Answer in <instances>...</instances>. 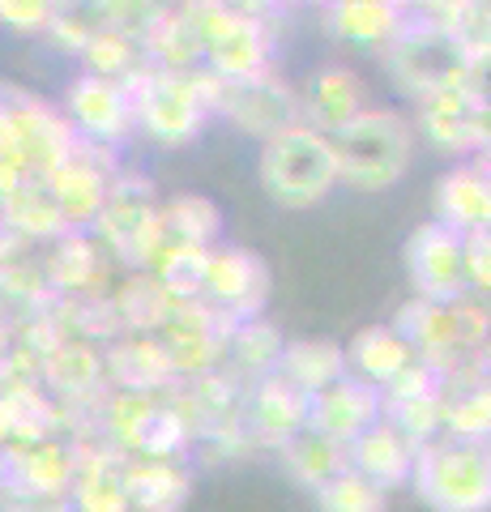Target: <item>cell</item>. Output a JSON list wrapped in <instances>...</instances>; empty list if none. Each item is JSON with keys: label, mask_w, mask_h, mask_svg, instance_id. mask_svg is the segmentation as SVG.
Returning <instances> with one entry per match:
<instances>
[{"label": "cell", "mask_w": 491, "mask_h": 512, "mask_svg": "<svg viewBox=\"0 0 491 512\" xmlns=\"http://www.w3.org/2000/svg\"><path fill=\"white\" fill-rule=\"evenodd\" d=\"M406 22V5H393V0H334L325 5V30L338 43L351 47H368L380 52Z\"/></svg>", "instance_id": "4dcf8cb0"}, {"label": "cell", "mask_w": 491, "mask_h": 512, "mask_svg": "<svg viewBox=\"0 0 491 512\" xmlns=\"http://www.w3.org/2000/svg\"><path fill=\"white\" fill-rule=\"evenodd\" d=\"M77 60H82V73L90 77H107V82H124L129 86L133 77L146 69V52H141V43L129 39V35H116L112 26L99 30L82 52H77Z\"/></svg>", "instance_id": "f35d334b"}, {"label": "cell", "mask_w": 491, "mask_h": 512, "mask_svg": "<svg viewBox=\"0 0 491 512\" xmlns=\"http://www.w3.org/2000/svg\"><path fill=\"white\" fill-rule=\"evenodd\" d=\"M158 188L146 171L124 167L112 188H107V201L99 218H94L90 235L99 239V248L112 256V265L120 274H141V269L154 265L158 248H163V222H158Z\"/></svg>", "instance_id": "52a82bcc"}, {"label": "cell", "mask_w": 491, "mask_h": 512, "mask_svg": "<svg viewBox=\"0 0 491 512\" xmlns=\"http://www.w3.org/2000/svg\"><path fill=\"white\" fill-rule=\"evenodd\" d=\"M5 448H9V444H5V431H0V453H5Z\"/></svg>", "instance_id": "f6af8a7d"}, {"label": "cell", "mask_w": 491, "mask_h": 512, "mask_svg": "<svg viewBox=\"0 0 491 512\" xmlns=\"http://www.w3.org/2000/svg\"><path fill=\"white\" fill-rule=\"evenodd\" d=\"M60 111H65L73 137L86 141V146L124 150L137 137L133 99H129V86L124 82H107V77H90V73L73 77Z\"/></svg>", "instance_id": "9a60e30c"}, {"label": "cell", "mask_w": 491, "mask_h": 512, "mask_svg": "<svg viewBox=\"0 0 491 512\" xmlns=\"http://www.w3.org/2000/svg\"><path fill=\"white\" fill-rule=\"evenodd\" d=\"M52 13V0H0V26L18 30V35H43L52 26Z\"/></svg>", "instance_id": "b9f144b4"}, {"label": "cell", "mask_w": 491, "mask_h": 512, "mask_svg": "<svg viewBox=\"0 0 491 512\" xmlns=\"http://www.w3.org/2000/svg\"><path fill=\"white\" fill-rule=\"evenodd\" d=\"M432 222L453 235L491 227V167L487 158H466L449 167L432 188Z\"/></svg>", "instance_id": "44dd1931"}, {"label": "cell", "mask_w": 491, "mask_h": 512, "mask_svg": "<svg viewBox=\"0 0 491 512\" xmlns=\"http://www.w3.org/2000/svg\"><path fill=\"white\" fill-rule=\"evenodd\" d=\"M402 261H406V282L415 299H432V303L474 299L462 274V235H453L440 222H419L406 235Z\"/></svg>", "instance_id": "e0dca14e"}, {"label": "cell", "mask_w": 491, "mask_h": 512, "mask_svg": "<svg viewBox=\"0 0 491 512\" xmlns=\"http://www.w3.org/2000/svg\"><path fill=\"white\" fill-rule=\"evenodd\" d=\"M205 47V73L218 82H244L274 69L282 9L274 5H223V0H188L184 5Z\"/></svg>", "instance_id": "6da1fadb"}, {"label": "cell", "mask_w": 491, "mask_h": 512, "mask_svg": "<svg viewBox=\"0 0 491 512\" xmlns=\"http://www.w3.org/2000/svg\"><path fill=\"white\" fill-rule=\"evenodd\" d=\"M334 141L338 180L355 192H385L406 180L415 163V124L398 107H368Z\"/></svg>", "instance_id": "3957f363"}, {"label": "cell", "mask_w": 491, "mask_h": 512, "mask_svg": "<svg viewBox=\"0 0 491 512\" xmlns=\"http://www.w3.org/2000/svg\"><path fill=\"white\" fill-rule=\"evenodd\" d=\"M462 274L474 299H483L491 291V227L462 235Z\"/></svg>", "instance_id": "60d3db41"}, {"label": "cell", "mask_w": 491, "mask_h": 512, "mask_svg": "<svg viewBox=\"0 0 491 512\" xmlns=\"http://www.w3.org/2000/svg\"><path fill=\"white\" fill-rule=\"evenodd\" d=\"M0 231L35 239V244H52V239L69 235L65 218H60L52 192L43 188V180H26L18 192H9L0 201Z\"/></svg>", "instance_id": "d590c367"}, {"label": "cell", "mask_w": 491, "mask_h": 512, "mask_svg": "<svg viewBox=\"0 0 491 512\" xmlns=\"http://www.w3.org/2000/svg\"><path fill=\"white\" fill-rule=\"evenodd\" d=\"M0 431L5 444H39L65 436V414L39 380H0Z\"/></svg>", "instance_id": "f1b7e54d"}, {"label": "cell", "mask_w": 491, "mask_h": 512, "mask_svg": "<svg viewBox=\"0 0 491 512\" xmlns=\"http://www.w3.org/2000/svg\"><path fill=\"white\" fill-rule=\"evenodd\" d=\"M257 175H261V188L269 192V201H278L282 210H312V205H321L342 184L334 141L312 133L304 124L265 141Z\"/></svg>", "instance_id": "ba28073f"}, {"label": "cell", "mask_w": 491, "mask_h": 512, "mask_svg": "<svg viewBox=\"0 0 491 512\" xmlns=\"http://www.w3.org/2000/svg\"><path fill=\"white\" fill-rule=\"evenodd\" d=\"M342 350H346V376L372 384V389H385V384L415 359V350H410L389 325L359 329L351 338V346H342Z\"/></svg>", "instance_id": "d6a6232c"}, {"label": "cell", "mask_w": 491, "mask_h": 512, "mask_svg": "<svg viewBox=\"0 0 491 512\" xmlns=\"http://www.w3.org/2000/svg\"><path fill=\"white\" fill-rule=\"evenodd\" d=\"M39 384L43 393L52 397L60 410H77V406H90L107 393V380H103V346H90V342H77L65 338L52 355L39 363Z\"/></svg>", "instance_id": "603a6c76"}, {"label": "cell", "mask_w": 491, "mask_h": 512, "mask_svg": "<svg viewBox=\"0 0 491 512\" xmlns=\"http://www.w3.org/2000/svg\"><path fill=\"white\" fill-rule=\"evenodd\" d=\"M103 380L112 393H167L180 384L158 338H141V333H120L103 346Z\"/></svg>", "instance_id": "cb8c5ba5"}, {"label": "cell", "mask_w": 491, "mask_h": 512, "mask_svg": "<svg viewBox=\"0 0 491 512\" xmlns=\"http://www.w3.org/2000/svg\"><path fill=\"white\" fill-rule=\"evenodd\" d=\"M214 116L231 120L240 133L257 137L261 146L269 137L287 133V128L299 124V99L295 86L274 69H265L257 77H244V82H218L214 77Z\"/></svg>", "instance_id": "7c38bea8"}, {"label": "cell", "mask_w": 491, "mask_h": 512, "mask_svg": "<svg viewBox=\"0 0 491 512\" xmlns=\"http://www.w3.org/2000/svg\"><path fill=\"white\" fill-rule=\"evenodd\" d=\"M269 265L252 248H227L214 244L205 252V278H201V303L214 308L218 316H227L231 325L252 316H265L269 303Z\"/></svg>", "instance_id": "4fadbf2b"}, {"label": "cell", "mask_w": 491, "mask_h": 512, "mask_svg": "<svg viewBox=\"0 0 491 512\" xmlns=\"http://www.w3.org/2000/svg\"><path fill=\"white\" fill-rule=\"evenodd\" d=\"M129 99L137 133H146L158 146H188L214 116V73H167L146 64L129 82Z\"/></svg>", "instance_id": "8992f818"}, {"label": "cell", "mask_w": 491, "mask_h": 512, "mask_svg": "<svg viewBox=\"0 0 491 512\" xmlns=\"http://www.w3.org/2000/svg\"><path fill=\"white\" fill-rule=\"evenodd\" d=\"M116 282L120 269L90 231H69L47 244V286H52V295H103Z\"/></svg>", "instance_id": "7402d4cb"}, {"label": "cell", "mask_w": 491, "mask_h": 512, "mask_svg": "<svg viewBox=\"0 0 491 512\" xmlns=\"http://www.w3.org/2000/svg\"><path fill=\"white\" fill-rule=\"evenodd\" d=\"M385 419V397L372 384H363L355 376H346L338 384H329L325 393L312 397V423L321 436L338 440V444H355L363 431L376 427Z\"/></svg>", "instance_id": "d4e9b609"}, {"label": "cell", "mask_w": 491, "mask_h": 512, "mask_svg": "<svg viewBox=\"0 0 491 512\" xmlns=\"http://www.w3.org/2000/svg\"><path fill=\"white\" fill-rule=\"evenodd\" d=\"M13 94H18V86H13V82H0V116H5V111H9Z\"/></svg>", "instance_id": "ee69618b"}, {"label": "cell", "mask_w": 491, "mask_h": 512, "mask_svg": "<svg viewBox=\"0 0 491 512\" xmlns=\"http://www.w3.org/2000/svg\"><path fill=\"white\" fill-rule=\"evenodd\" d=\"M346 470L368 478L380 491H398L410 487V470H415V448H410L398 431H393L385 419L376 427H368L355 444H346Z\"/></svg>", "instance_id": "f546056e"}, {"label": "cell", "mask_w": 491, "mask_h": 512, "mask_svg": "<svg viewBox=\"0 0 491 512\" xmlns=\"http://www.w3.org/2000/svg\"><path fill=\"white\" fill-rule=\"evenodd\" d=\"M389 329L415 350V359L427 367H436L440 376L462 367L470 359L487 355V333H491V316L483 308V299H457V303H432V299H415L398 303Z\"/></svg>", "instance_id": "5b68a950"}, {"label": "cell", "mask_w": 491, "mask_h": 512, "mask_svg": "<svg viewBox=\"0 0 491 512\" xmlns=\"http://www.w3.org/2000/svg\"><path fill=\"white\" fill-rule=\"evenodd\" d=\"M295 99H299V124L321 137H338L359 111L372 107L363 77L355 69H346V64L316 69L304 86H295Z\"/></svg>", "instance_id": "d6986e66"}, {"label": "cell", "mask_w": 491, "mask_h": 512, "mask_svg": "<svg viewBox=\"0 0 491 512\" xmlns=\"http://www.w3.org/2000/svg\"><path fill=\"white\" fill-rule=\"evenodd\" d=\"M312 504L316 512H389V495L372 487L368 478L342 470L338 478H329L325 487L312 491Z\"/></svg>", "instance_id": "ab89813d"}, {"label": "cell", "mask_w": 491, "mask_h": 512, "mask_svg": "<svg viewBox=\"0 0 491 512\" xmlns=\"http://www.w3.org/2000/svg\"><path fill=\"white\" fill-rule=\"evenodd\" d=\"M380 69L393 82V90L406 94L410 103L427 99V94L470 82V77H487V64H474L462 47L453 43L440 26L423 18L419 5H406V22L385 47H380Z\"/></svg>", "instance_id": "7a4b0ae2"}, {"label": "cell", "mask_w": 491, "mask_h": 512, "mask_svg": "<svg viewBox=\"0 0 491 512\" xmlns=\"http://www.w3.org/2000/svg\"><path fill=\"white\" fill-rule=\"evenodd\" d=\"M120 483L129 512H184L188 495H193V470L188 461L124 457Z\"/></svg>", "instance_id": "4316f807"}, {"label": "cell", "mask_w": 491, "mask_h": 512, "mask_svg": "<svg viewBox=\"0 0 491 512\" xmlns=\"http://www.w3.org/2000/svg\"><path fill=\"white\" fill-rule=\"evenodd\" d=\"M415 133L427 137V146L453 158H487L491 146V103H487V77L445 86L415 103Z\"/></svg>", "instance_id": "30bf717a"}, {"label": "cell", "mask_w": 491, "mask_h": 512, "mask_svg": "<svg viewBox=\"0 0 491 512\" xmlns=\"http://www.w3.org/2000/svg\"><path fill=\"white\" fill-rule=\"evenodd\" d=\"M410 483L432 512H491V453L487 444L432 440L415 453Z\"/></svg>", "instance_id": "9c48e42d"}, {"label": "cell", "mask_w": 491, "mask_h": 512, "mask_svg": "<svg viewBox=\"0 0 491 512\" xmlns=\"http://www.w3.org/2000/svg\"><path fill=\"white\" fill-rule=\"evenodd\" d=\"M231 320L218 316L214 308L205 303H176L167 316V325L154 333L158 346L167 350L171 359V372L176 380H197V376H210L223 367L227 355V338H231Z\"/></svg>", "instance_id": "2e32d148"}, {"label": "cell", "mask_w": 491, "mask_h": 512, "mask_svg": "<svg viewBox=\"0 0 491 512\" xmlns=\"http://www.w3.org/2000/svg\"><path fill=\"white\" fill-rule=\"evenodd\" d=\"M73 470H77V453L65 436H52L39 444H9L0 453V478L39 495H65L69 500Z\"/></svg>", "instance_id": "83f0119b"}, {"label": "cell", "mask_w": 491, "mask_h": 512, "mask_svg": "<svg viewBox=\"0 0 491 512\" xmlns=\"http://www.w3.org/2000/svg\"><path fill=\"white\" fill-rule=\"evenodd\" d=\"M77 453V470L69 483V508L73 512H129L124 504V457L107 440H69Z\"/></svg>", "instance_id": "484cf974"}, {"label": "cell", "mask_w": 491, "mask_h": 512, "mask_svg": "<svg viewBox=\"0 0 491 512\" xmlns=\"http://www.w3.org/2000/svg\"><path fill=\"white\" fill-rule=\"evenodd\" d=\"M282 333L278 325H269L265 316H252V320H240L227 338V355H223V367L231 376H240L244 384L269 376L278 367V355H282Z\"/></svg>", "instance_id": "8d00e7d4"}, {"label": "cell", "mask_w": 491, "mask_h": 512, "mask_svg": "<svg viewBox=\"0 0 491 512\" xmlns=\"http://www.w3.org/2000/svg\"><path fill=\"white\" fill-rule=\"evenodd\" d=\"M491 427V380L487 355L440 376V440L487 444Z\"/></svg>", "instance_id": "ffe728a7"}, {"label": "cell", "mask_w": 491, "mask_h": 512, "mask_svg": "<svg viewBox=\"0 0 491 512\" xmlns=\"http://www.w3.org/2000/svg\"><path fill=\"white\" fill-rule=\"evenodd\" d=\"M158 222H163V244H180V248H214L218 235H223V210L201 192L163 197Z\"/></svg>", "instance_id": "e575fe53"}, {"label": "cell", "mask_w": 491, "mask_h": 512, "mask_svg": "<svg viewBox=\"0 0 491 512\" xmlns=\"http://www.w3.org/2000/svg\"><path fill=\"white\" fill-rule=\"evenodd\" d=\"M278 457H282V466H287V474L308 491L325 487L329 478H338L346 470V444L321 436L316 427H304L295 440H287L278 448Z\"/></svg>", "instance_id": "74e56055"}, {"label": "cell", "mask_w": 491, "mask_h": 512, "mask_svg": "<svg viewBox=\"0 0 491 512\" xmlns=\"http://www.w3.org/2000/svg\"><path fill=\"white\" fill-rule=\"evenodd\" d=\"M99 440H107L120 457H163L188 461L193 423L180 402V384L167 393H112L107 389L99 410Z\"/></svg>", "instance_id": "277c9868"}, {"label": "cell", "mask_w": 491, "mask_h": 512, "mask_svg": "<svg viewBox=\"0 0 491 512\" xmlns=\"http://www.w3.org/2000/svg\"><path fill=\"white\" fill-rule=\"evenodd\" d=\"M0 303H5V295H0Z\"/></svg>", "instance_id": "bcb514c9"}, {"label": "cell", "mask_w": 491, "mask_h": 512, "mask_svg": "<svg viewBox=\"0 0 491 512\" xmlns=\"http://www.w3.org/2000/svg\"><path fill=\"white\" fill-rule=\"evenodd\" d=\"M112 308L120 320V333H141V338H154L158 329L167 325L176 299L163 291V282L154 274H120V282L112 286Z\"/></svg>", "instance_id": "836d02e7"}, {"label": "cell", "mask_w": 491, "mask_h": 512, "mask_svg": "<svg viewBox=\"0 0 491 512\" xmlns=\"http://www.w3.org/2000/svg\"><path fill=\"white\" fill-rule=\"evenodd\" d=\"M120 171H124L120 150L77 141V150L47 175L43 188L52 192V201H56V210L65 218L69 231H90L94 218L103 210V201H107V188H112V180Z\"/></svg>", "instance_id": "5bb4252c"}, {"label": "cell", "mask_w": 491, "mask_h": 512, "mask_svg": "<svg viewBox=\"0 0 491 512\" xmlns=\"http://www.w3.org/2000/svg\"><path fill=\"white\" fill-rule=\"evenodd\" d=\"M274 372L295 384L299 393H325L329 384L346 380V350L334 338H295V342H282V355Z\"/></svg>", "instance_id": "1f68e13d"}, {"label": "cell", "mask_w": 491, "mask_h": 512, "mask_svg": "<svg viewBox=\"0 0 491 512\" xmlns=\"http://www.w3.org/2000/svg\"><path fill=\"white\" fill-rule=\"evenodd\" d=\"M0 141L22 158V167L30 171V180H47L65 158L77 150V137L65 120V111L56 103L39 99L18 86L9 111L0 116Z\"/></svg>", "instance_id": "8fae6325"}, {"label": "cell", "mask_w": 491, "mask_h": 512, "mask_svg": "<svg viewBox=\"0 0 491 512\" xmlns=\"http://www.w3.org/2000/svg\"><path fill=\"white\" fill-rule=\"evenodd\" d=\"M0 512H73L65 495H39L0 478Z\"/></svg>", "instance_id": "7bdbcfd3"}, {"label": "cell", "mask_w": 491, "mask_h": 512, "mask_svg": "<svg viewBox=\"0 0 491 512\" xmlns=\"http://www.w3.org/2000/svg\"><path fill=\"white\" fill-rule=\"evenodd\" d=\"M312 423V397L299 393L295 384H287L278 372H269L261 380L248 384L244 397V431L252 448H278L295 440L299 431Z\"/></svg>", "instance_id": "ac0fdd59"}]
</instances>
